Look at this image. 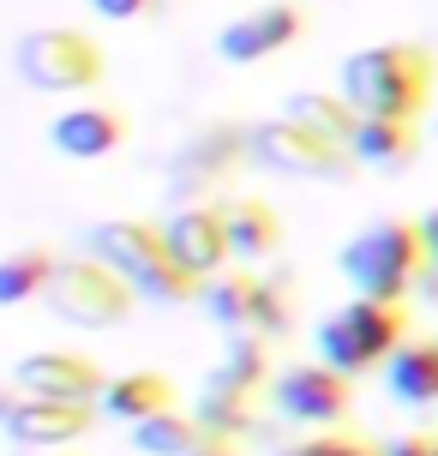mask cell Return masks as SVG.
I'll use <instances>...</instances> for the list:
<instances>
[{"instance_id":"1","label":"cell","mask_w":438,"mask_h":456,"mask_svg":"<svg viewBox=\"0 0 438 456\" xmlns=\"http://www.w3.org/2000/svg\"><path fill=\"white\" fill-rule=\"evenodd\" d=\"M433 78L438 67L420 43H372L337 67V91L361 120H420L433 102Z\"/></svg>"},{"instance_id":"2","label":"cell","mask_w":438,"mask_h":456,"mask_svg":"<svg viewBox=\"0 0 438 456\" xmlns=\"http://www.w3.org/2000/svg\"><path fill=\"white\" fill-rule=\"evenodd\" d=\"M337 265H343L348 289L361 300L402 306V295L420 282V271H433L426 265V240H420V216H378V223H367L337 252Z\"/></svg>"},{"instance_id":"3","label":"cell","mask_w":438,"mask_h":456,"mask_svg":"<svg viewBox=\"0 0 438 456\" xmlns=\"http://www.w3.org/2000/svg\"><path fill=\"white\" fill-rule=\"evenodd\" d=\"M12 72H19L24 91H43V96H85L102 85L109 72V54L96 37H85L78 24H36L12 43Z\"/></svg>"},{"instance_id":"4","label":"cell","mask_w":438,"mask_h":456,"mask_svg":"<svg viewBox=\"0 0 438 456\" xmlns=\"http://www.w3.org/2000/svg\"><path fill=\"white\" fill-rule=\"evenodd\" d=\"M409 342V319H402V306H385V300H348L337 306L330 319L312 330V348H319V361L330 372H343V379H361L372 366H391V354Z\"/></svg>"},{"instance_id":"5","label":"cell","mask_w":438,"mask_h":456,"mask_svg":"<svg viewBox=\"0 0 438 456\" xmlns=\"http://www.w3.org/2000/svg\"><path fill=\"white\" fill-rule=\"evenodd\" d=\"M247 157V126L234 120H205L181 138V151L168 162V205H216V192L229 186V175Z\"/></svg>"},{"instance_id":"6","label":"cell","mask_w":438,"mask_h":456,"mask_svg":"<svg viewBox=\"0 0 438 456\" xmlns=\"http://www.w3.org/2000/svg\"><path fill=\"white\" fill-rule=\"evenodd\" d=\"M247 157L258 168H271V175H288V181H337V186L361 168L343 144L319 138L312 126H300L288 114H271V120H253L247 126Z\"/></svg>"},{"instance_id":"7","label":"cell","mask_w":438,"mask_h":456,"mask_svg":"<svg viewBox=\"0 0 438 456\" xmlns=\"http://www.w3.org/2000/svg\"><path fill=\"white\" fill-rule=\"evenodd\" d=\"M48 306L61 324H78V330H115V324L133 319V282L96 258H61V276L48 289Z\"/></svg>"},{"instance_id":"8","label":"cell","mask_w":438,"mask_h":456,"mask_svg":"<svg viewBox=\"0 0 438 456\" xmlns=\"http://www.w3.org/2000/svg\"><path fill=\"white\" fill-rule=\"evenodd\" d=\"M306 37V6L300 0H264L253 12H240L216 30V61H229V67H258V61H271L282 48H295Z\"/></svg>"},{"instance_id":"9","label":"cell","mask_w":438,"mask_h":456,"mask_svg":"<svg viewBox=\"0 0 438 456\" xmlns=\"http://www.w3.org/2000/svg\"><path fill=\"white\" fill-rule=\"evenodd\" d=\"M271 403H277L282 420H300V427H337L354 403V379L330 372L324 361H300L282 366L271 379Z\"/></svg>"},{"instance_id":"10","label":"cell","mask_w":438,"mask_h":456,"mask_svg":"<svg viewBox=\"0 0 438 456\" xmlns=\"http://www.w3.org/2000/svg\"><path fill=\"white\" fill-rule=\"evenodd\" d=\"M115 372H102L91 354H72V348H36L12 366V385L30 403H102Z\"/></svg>"},{"instance_id":"11","label":"cell","mask_w":438,"mask_h":456,"mask_svg":"<svg viewBox=\"0 0 438 456\" xmlns=\"http://www.w3.org/2000/svg\"><path fill=\"white\" fill-rule=\"evenodd\" d=\"M162 240H168V258L199 271L210 282L216 271H229V223H223V199L216 205H181L162 216Z\"/></svg>"},{"instance_id":"12","label":"cell","mask_w":438,"mask_h":456,"mask_svg":"<svg viewBox=\"0 0 438 456\" xmlns=\"http://www.w3.org/2000/svg\"><path fill=\"white\" fill-rule=\"evenodd\" d=\"M96 427H102V409H96V403H30V396H24V409L12 414L6 438H12L24 456H61V451H72L78 438H91Z\"/></svg>"},{"instance_id":"13","label":"cell","mask_w":438,"mask_h":456,"mask_svg":"<svg viewBox=\"0 0 438 456\" xmlns=\"http://www.w3.org/2000/svg\"><path fill=\"white\" fill-rule=\"evenodd\" d=\"M126 133H133V120H126L115 102H96V96H85V102H72V109H61L48 120V144L72 162L115 157L120 144H126Z\"/></svg>"},{"instance_id":"14","label":"cell","mask_w":438,"mask_h":456,"mask_svg":"<svg viewBox=\"0 0 438 456\" xmlns=\"http://www.w3.org/2000/svg\"><path fill=\"white\" fill-rule=\"evenodd\" d=\"M85 258H96V265H109V271H120L133 282V276L150 271L157 258H168V240H162L157 216H102V223H91V234H85Z\"/></svg>"},{"instance_id":"15","label":"cell","mask_w":438,"mask_h":456,"mask_svg":"<svg viewBox=\"0 0 438 456\" xmlns=\"http://www.w3.org/2000/svg\"><path fill=\"white\" fill-rule=\"evenodd\" d=\"M223 223H229L234 265H264V258H277V252H282V216H277V205H264V199H253V192L223 199Z\"/></svg>"},{"instance_id":"16","label":"cell","mask_w":438,"mask_h":456,"mask_svg":"<svg viewBox=\"0 0 438 456\" xmlns=\"http://www.w3.org/2000/svg\"><path fill=\"white\" fill-rule=\"evenodd\" d=\"M102 420H126V427H139V420H150V414H168L174 409V385L162 379V372H115L109 379V390H102Z\"/></svg>"},{"instance_id":"17","label":"cell","mask_w":438,"mask_h":456,"mask_svg":"<svg viewBox=\"0 0 438 456\" xmlns=\"http://www.w3.org/2000/svg\"><path fill=\"white\" fill-rule=\"evenodd\" d=\"M385 390L409 409H433L438 403V342L433 337H409L385 366Z\"/></svg>"},{"instance_id":"18","label":"cell","mask_w":438,"mask_h":456,"mask_svg":"<svg viewBox=\"0 0 438 456\" xmlns=\"http://www.w3.org/2000/svg\"><path fill=\"white\" fill-rule=\"evenodd\" d=\"M253 300H258V276L247 265H229V271H216L205 282V295H199V313H205L223 337H240L247 324H253Z\"/></svg>"},{"instance_id":"19","label":"cell","mask_w":438,"mask_h":456,"mask_svg":"<svg viewBox=\"0 0 438 456\" xmlns=\"http://www.w3.org/2000/svg\"><path fill=\"white\" fill-rule=\"evenodd\" d=\"M348 157L361 162V168H385V175H396V168H409V162L420 157V126L415 120H361Z\"/></svg>"},{"instance_id":"20","label":"cell","mask_w":438,"mask_h":456,"mask_svg":"<svg viewBox=\"0 0 438 456\" xmlns=\"http://www.w3.org/2000/svg\"><path fill=\"white\" fill-rule=\"evenodd\" d=\"M282 114L288 120H300V126H312L319 138H330V144H354V133H361V114H354V102H348L343 91H295L288 102H282Z\"/></svg>"},{"instance_id":"21","label":"cell","mask_w":438,"mask_h":456,"mask_svg":"<svg viewBox=\"0 0 438 456\" xmlns=\"http://www.w3.org/2000/svg\"><path fill=\"white\" fill-rule=\"evenodd\" d=\"M54 276H61L54 247H12V252H0V306H24V300L48 295Z\"/></svg>"},{"instance_id":"22","label":"cell","mask_w":438,"mask_h":456,"mask_svg":"<svg viewBox=\"0 0 438 456\" xmlns=\"http://www.w3.org/2000/svg\"><path fill=\"white\" fill-rule=\"evenodd\" d=\"M210 385H216V390H240V396L264 390V385H271V342L253 337V330L229 337L223 361H216V372H210Z\"/></svg>"},{"instance_id":"23","label":"cell","mask_w":438,"mask_h":456,"mask_svg":"<svg viewBox=\"0 0 438 456\" xmlns=\"http://www.w3.org/2000/svg\"><path fill=\"white\" fill-rule=\"evenodd\" d=\"M205 438L210 433L192 420V414L168 409V414H150V420H139V427H133V451H139V456H192Z\"/></svg>"},{"instance_id":"24","label":"cell","mask_w":438,"mask_h":456,"mask_svg":"<svg viewBox=\"0 0 438 456\" xmlns=\"http://www.w3.org/2000/svg\"><path fill=\"white\" fill-rule=\"evenodd\" d=\"M133 295L150 300V306H199V295H205V276L186 271V265H174V258H157L150 271L133 276Z\"/></svg>"},{"instance_id":"25","label":"cell","mask_w":438,"mask_h":456,"mask_svg":"<svg viewBox=\"0 0 438 456\" xmlns=\"http://www.w3.org/2000/svg\"><path fill=\"white\" fill-rule=\"evenodd\" d=\"M192 420L205 427L210 438H240V433H253V396H240V390H216L205 385V396L192 403Z\"/></svg>"},{"instance_id":"26","label":"cell","mask_w":438,"mask_h":456,"mask_svg":"<svg viewBox=\"0 0 438 456\" xmlns=\"http://www.w3.org/2000/svg\"><path fill=\"white\" fill-rule=\"evenodd\" d=\"M288 319H295V295H288V282L282 276H258V300H253V337H282L288 330Z\"/></svg>"},{"instance_id":"27","label":"cell","mask_w":438,"mask_h":456,"mask_svg":"<svg viewBox=\"0 0 438 456\" xmlns=\"http://www.w3.org/2000/svg\"><path fill=\"white\" fill-rule=\"evenodd\" d=\"M162 0H91V12L96 19H109V24H133V19H150Z\"/></svg>"},{"instance_id":"28","label":"cell","mask_w":438,"mask_h":456,"mask_svg":"<svg viewBox=\"0 0 438 456\" xmlns=\"http://www.w3.org/2000/svg\"><path fill=\"white\" fill-rule=\"evenodd\" d=\"M24 409V390L12 385V379H6V385H0V433H6V427H12V414Z\"/></svg>"},{"instance_id":"29","label":"cell","mask_w":438,"mask_h":456,"mask_svg":"<svg viewBox=\"0 0 438 456\" xmlns=\"http://www.w3.org/2000/svg\"><path fill=\"white\" fill-rule=\"evenodd\" d=\"M420 240H426V265L438 271V210H426V216H420Z\"/></svg>"},{"instance_id":"30","label":"cell","mask_w":438,"mask_h":456,"mask_svg":"<svg viewBox=\"0 0 438 456\" xmlns=\"http://www.w3.org/2000/svg\"><path fill=\"white\" fill-rule=\"evenodd\" d=\"M385 456H438V444H426V438H396Z\"/></svg>"},{"instance_id":"31","label":"cell","mask_w":438,"mask_h":456,"mask_svg":"<svg viewBox=\"0 0 438 456\" xmlns=\"http://www.w3.org/2000/svg\"><path fill=\"white\" fill-rule=\"evenodd\" d=\"M192 456H240V451H234L229 438H205V444H199V451H192Z\"/></svg>"},{"instance_id":"32","label":"cell","mask_w":438,"mask_h":456,"mask_svg":"<svg viewBox=\"0 0 438 456\" xmlns=\"http://www.w3.org/2000/svg\"><path fill=\"white\" fill-rule=\"evenodd\" d=\"M361 456H385V451H361Z\"/></svg>"},{"instance_id":"33","label":"cell","mask_w":438,"mask_h":456,"mask_svg":"<svg viewBox=\"0 0 438 456\" xmlns=\"http://www.w3.org/2000/svg\"><path fill=\"white\" fill-rule=\"evenodd\" d=\"M61 456H72V451H61Z\"/></svg>"}]
</instances>
